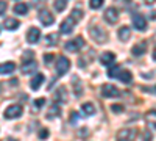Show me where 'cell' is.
<instances>
[{"mask_svg": "<svg viewBox=\"0 0 156 141\" xmlns=\"http://www.w3.org/2000/svg\"><path fill=\"white\" fill-rule=\"evenodd\" d=\"M73 82H75V85L78 83V79H76V77H75V79H73ZM81 93H83V89H81V86H76V89H75V94H76V96H80Z\"/></svg>", "mask_w": 156, "mask_h": 141, "instance_id": "1f68e13d", "label": "cell"}, {"mask_svg": "<svg viewBox=\"0 0 156 141\" xmlns=\"http://www.w3.org/2000/svg\"><path fill=\"white\" fill-rule=\"evenodd\" d=\"M20 69H22L23 74H31V72H34V71L37 69V65H36V61L30 60V61H25Z\"/></svg>", "mask_w": 156, "mask_h": 141, "instance_id": "5bb4252c", "label": "cell"}, {"mask_svg": "<svg viewBox=\"0 0 156 141\" xmlns=\"http://www.w3.org/2000/svg\"><path fill=\"white\" fill-rule=\"evenodd\" d=\"M39 39H41V30L36 28V27H31L27 33V41L30 44H36Z\"/></svg>", "mask_w": 156, "mask_h": 141, "instance_id": "30bf717a", "label": "cell"}, {"mask_svg": "<svg viewBox=\"0 0 156 141\" xmlns=\"http://www.w3.org/2000/svg\"><path fill=\"white\" fill-rule=\"evenodd\" d=\"M47 136H48V130L42 129L41 132H39V138H47Z\"/></svg>", "mask_w": 156, "mask_h": 141, "instance_id": "836d02e7", "label": "cell"}, {"mask_svg": "<svg viewBox=\"0 0 156 141\" xmlns=\"http://www.w3.org/2000/svg\"><path fill=\"white\" fill-rule=\"evenodd\" d=\"M144 91H147V93H153V94H156V86H153V88H144Z\"/></svg>", "mask_w": 156, "mask_h": 141, "instance_id": "e575fe53", "label": "cell"}, {"mask_svg": "<svg viewBox=\"0 0 156 141\" xmlns=\"http://www.w3.org/2000/svg\"><path fill=\"white\" fill-rule=\"evenodd\" d=\"M22 113H23L22 105L14 104V105H11V107H8V108L5 110V118H6V119H16V118L22 116Z\"/></svg>", "mask_w": 156, "mask_h": 141, "instance_id": "3957f363", "label": "cell"}, {"mask_svg": "<svg viewBox=\"0 0 156 141\" xmlns=\"http://www.w3.org/2000/svg\"><path fill=\"white\" fill-rule=\"evenodd\" d=\"M69 69H70V61H69V58L59 57L58 61H56V72H58L59 75H64L66 72H69Z\"/></svg>", "mask_w": 156, "mask_h": 141, "instance_id": "277c9868", "label": "cell"}, {"mask_svg": "<svg viewBox=\"0 0 156 141\" xmlns=\"http://www.w3.org/2000/svg\"><path fill=\"white\" fill-rule=\"evenodd\" d=\"M66 6H67V2H66V0H55V2H53V8H55L58 13L64 11V9H66Z\"/></svg>", "mask_w": 156, "mask_h": 141, "instance_id": "7402d4cb", "label": "cell"}, {"mask_svg": "<svg viewBox=\"0 0 156 141\" xmlns=\"http://www.w3.org/2000/svg\"><path fill=\"white\" fill-rule=\"evenodd\" d=\"M34 104H36V107H42V105L45 104V99H44V97H39V99L34 100Z\"/></svg>", "mask_w": 156, "mask_h": 141, "instance_id": "4dcf8cb0", "label": "cell"}, {"mask_svg": "<svg viewBox=\"0 0 156 141\" xmlns=\"http://www.w3.org/2000/svg\"><path fill=\"white\" fill-rule=\"evenodd\" d=\"M81 111L86 114V116H90V114L95 113V108H94V105L90 104V102H84V104L81 105Z\"/></svg>", "mask_w": 156, "mask_h": 141, "instance_id": "ffe728a7", "label": "cell"}, {"mask_svg": "<svg viewBox=\"0 0 156 141\" xmlns=\"http://www.w3.org/2000/svg\"><path fill=\"white\" fill-rule=\"evenodd\" d=\"M105 20L109 22V24H115L117 20H119V11H117V8L111 6L105 11Z\"/></svg>", "mask_w": 156, "mask_h": 141, "instance_id": "ba28073f", "label": "cell"}, {"mask_svg": "<svg viewBox=\"0 0 156 141\" xmlns=\"http://www.w3.org/2000/svg\"><path fill=\"white\" fill-rule=\"evenodd\" d=\"M145 50H147V43H139V44H136L133 49H131V54L134 55V57H140V55H144L145 54Z\"/></svg>", "mask_w": 156, "mask_h": 141, "instance_id": "e0dca14e", "label": "cell"}, {"mask_svg": "<svg viewBox=\"0 0 156 141\" xmlns=\"http://www.w3.org/2000/svg\"><path fill=\"white\" fill-rule=\"evenodd\" d=\"M51 60H53V55H45V57H44V61H45V63H50Z\"/></svg>", "mask_w": 156, "mask_h": 141, "instance_id": "8d00e7d4", "label": "cell"}, {"mask_svg": "<svg viewBox=\"0 0 156 141\" xmlns=\"http://www.w3.org/2000/svg\"><path fill=\"white\" fill-rule=\"evenodd\" d=\"M6 8H8V3L3 2V0H0V16H3L6 13Z\"/></svg>", "mask_w": 156, "mask_h": 141, "instance_id": "83f0119b", "label": "cell"}, {"mask_svg": "<svg viewBox=\"0 0 156 141\" xmlns=\"http://www.w3.org/2000/svg\"><path fill=\"white\" fill-rule=\"evenodd\" d=\"M59 114H61V107L56 105V104H53V105L50 107V110H48V118H55V116L58 118Z\"/></svg>", "mask_w": 156, "mask_h": 141, "instance_id": "44dd1931", "label": "cell"}, {"mask_svg": "<svg viewBox=\"0 0 156 141\" xmlns=\"http://www.w3.org/2000/svg\"><path fill=\"white\" fill-rule=\"evenodd\" d=\"M154 2H156V0H147V3H148V5H151V3H154Z\"/></svg>", "mask_w": 156, "mask_h": 141, "instance_id": "f35d334b", "label": "cell"}, {"mask_svg": "<svg viewBox=\"0 0 156 141\" xmlns=\"http://www.w3.org/2000/svg\"><path fill=\"white\" fill-rule=\"evenodd\" d=\"M14 69H16V65L12 61H6L0 65V74H11Z\"/></svg>", "mask_w": 156, "mask_h": 141, "instance_id": "ac0fdd59", "label": "cell"}, {"mask_svg": "<svg viewBox=\"0 0 156 141\" xmlns=\"http://www.w3.org/2000/svg\"><path fill=\"white\" fill-rule=\"evenodd\" d=\"M89 35L92 36L94 39H95V43H98V44H103V43L108 39V33L103 30L101 27H97V25L89 28Z\"/></svg>", "mask_w": 156, "mask_h": 141, "instance_id": "6da1fadb", "label": "cell"}, {"mask_svg": "<svg viewBox=\"0 0 156 141\" xmlns=\"http://www.w3.org/2000/svg\"><path fill=\"white\" fill-rule=\"evenodd\" d=\"M111 108H112V111H115V113H120V111L123 110V107H122V105H112Z\"/></svg>", "mask_w": 156, "mask_h": 141, "instance_id": "d6a6232c", "label": "cell"}, {"mask_svg": "<svg viewBox=\"0 0 156 141\" xmlns=\"http://www.w3.org/2000/svg\"><path fill=\"white\" fill-rule=\"evenodd\" d=\"M73 25H75V20H73L72 17H67V19H64V20L61 22L59 30H61L62 35H69V33L73 32Z\"/></svg>", "mask_w": 156, "mask_h": 141, "instance_id": "52a82bcc", "label": "cell"}, {"mask_svg": "<svg viewBox=\"0 0 156 141\" xmlns=\"http://www.w3.org/2000/svg\"><path fill=\"white\" fill-rule=\"evenodd\" d=\"M103 2H105V0H89V6L92 9H98V8L103 6Z\"/></svg>", "mask_w": 156, "mask_h": 141, "instance_id": "484cf974", "label": "cell"}, {"mask_svg": "<svg viewBox=\"0 0 156 141\" xmlns=\"http://www.w3.org/2000/svg\"><path fill=\"white\" fill-rule=\"evenodd\" d=\"M101 94H103V97H117L120 94V91L117 89V86H114L111 83H106V85L101 86Z\"/></svg>", "mask_w": 156, "mask_h": 141, "instance_id": "8992f818", "label": "cell"}, {"mask_svg": "<svg viewBox=\"0 0 156 141\" xmlns=\"http://www.w3.org/2000/svg\"><path fill=\"white\" fill-rule=\"evenodd\" d=\"M58 43V35L56 33H50L45 36V44L47 46H55Z\"/></svg>", "mask_w": 156, "mask_h": 141, "instance_id": "603a6c76", "label": "cell"}, {"mask_svg": "<svg viewBox=\"0 0 156 141\" xmlns=\"http://www.w3.org/2000/svg\"><path fill=\"white\" fill-rule=\"evenodd\" d=\"M133 27L139 32H145L147 30V20L142 14H133Z\"/></svg>", "mask_w": 156, "mask_h": 141, "instance_id": "5b68a950", "label": "cell"}, {"mask_svg": "<svg viewBox=\"0 0 156 141\" xmlns=\"http://www.w3.org/2000/svg\"><path fill=\"white\" fill-rule=\"evenodd\" d=\"M136 129H122L117 132V138L122 139V141H126V139H133L136 136Z\"/></svg>", "mask_w": 156, "mask_h": 141, "instance_id": "9c48e42d", "label": "cell"}, {"mask_svg": "<svg viewBox=\"0 0 156 141\" xmlns=\"http://www.w3.org/2000/svg\"><path fill=\"white\" fill-rule=\"evenodd\" d=\"M117 36H119V39L122 43H126L129 38H131V30H129L128 27H120L119 32H117Z\"/></svg>", "mask_w": 156, "mask_h": 141, "instance_id": "2e32d148", "label": "cell"}, {"mask_svg": "<svg viewBox=\"0 0 156 141\" xmlns=\"http://www.w3.org/2000/svg\"><path fill=\"white\" fill-rule=\"evenodd\" d=\"M42 83H44V75H42V74H37V75H34L33 79H31L30 86H31L33 91H37V89L41 88V85H42Z\"/></svg>", "mask_w": 156, "mask_h": 141, "instance_id": "4fadbf2b", "label": "cell"}, {"mask_svg": "<svg viewBox=\"0 0 156 141\" xmlns=\"http://www.w3.org/2000/svg\"><path fill=\"white\" fill-rule=\"evenodd\" d=\"M150 125H151V129H153V130H156V122H150Z\"/></svg>", "mask_w": 156, "mask_h": 141, "instance_id": "74e56055", "label": "cell"}, {"mask_svg": "<svg viewBox=\"0 0 156 141\" xmlns=\"http://www.w3.org/2000/svg\"><path fill=\"white\" fill-rule=\"evenodd\" d=\"M151 118H156V111H148L147 113V119H151Z\"/></svg>", "mask_w": 156, "mask_h": 141, "instance_id": "d590c367", "label": "cell"}, {"mask_svg": "<svg viewBox=\"0 0 156 141\" xmlns=\"http://www.w3.org/2000/svg\"><path fill=\"white\" fill-rule=\"evenodd\" d=\"M33 57H34V54H33V52H30V50H25V54L22 55V60H23V61H27V60H33Z\"/></svg>", "mask_w": 156, "mask_h": 141, "instance_id": "f1b7e54d", "label": "cell"}, {"mask_svg": "<svg viewBox=\"0 0 156 141\" xmlns=\"http://www.w3.org/2000/svg\"><path fill=\"white\" fill-rule=\"evenodd\" d=\"M27 11H28V6L25 3H17L14 6V13H16V14H27Z\"/></svg>", "mask_w": 156, "mask_h": 141, "instance_id": "cb8c5ba5", "label": "cell"}, {"mask_svg": "<svg viewBox=\"0 0 156 141\" xmlns=\"http://www.w3.org/2000/svg\"><path fill=\"white\" fill-rule=\"evenodd\" d=\"M39 20H41L44 25H51V24L55 22V17H53V14H51L50 11L42 9L41 13H39Z\"/></svg>", "mask_w": 156, "mask_h": 141, "instance_id": "8fae6325", "label": "cell"}, {"mask_svg": "<svg viewBox=\"0 0 156 141\" xmlns=\"http://www.w3.org/2000/svg\"><path fill=\"white\" fill-rule=\"evenodd\" d=\"M119 71H120V66H119V65H114L112 68H109L108 74H109V77H112V79H115V77H117V74H119Z\"/></svg>", "mask_w": 156, "mask_h": 141, "instance_id": "4316f807", "label": "cell"}, {"mask_svg": "<svg viewBox=\"0 0 156 141\" xmlns=\"http://www.w3.org/2000/svg\"><path fill=\"white\" fill-rule=\"evenodd\" d=\"M115 79H119V80L123 82V83H131L133 75H131V72H129L128 69H122V68H120V71H119V74H117Z\"/></svg>", "mask_w": 156, "mask_h": 141, "instance_id": "7c38bea8", "label": "cell"}, {"mask_svg": "<svg viewBox=\"0 0 156 141\" xmlns=\"http://www.w3.org/2000/svg\"><path fill=\"white\" fill-rule=\"evenodd\" d=\"M114 60H115V55L112 52H106V54H103L100 57V63H101L103 66H111L112 63H114Z\"/></svg>", "mask_w": 156, "mask_h": 141, "instance_id": "9a60e30c", "label": "cell"}, {"mask_svg": "<svg viewBox=\"0 0 156 141\" xmlns=\"http://www.w3.org/2000/svg\"><path fill=\"white\" fill-rule=\"evenodd\" d=\"M153 60L156 61V49H154V52H153Z\"/></svg>", "mask_w": 156, "mask_h": 141, "instance_id": "ab89813d", "label": "cell"}, {"mask_svg": "<svg viewBox=\"0 0 156 141\" xmlns=\"http://www.w3.org/2000/svg\"><path fill=\"white\" fill-rule=\"evenodd\" d=\"M70 17L75 20V22H78V20H81L83 19V9H80V8H75L73 11H72V14H70Z\"/></svg>", "mask_w": 156, "mask_h": 141, "instance_id": "d4e9b609", "label": "cell"}, {"mask_svg": "<svg viewBox=\"0 0 156 141\" xmlns=\"http://www.w3.org/2000/svg\"><path fill=\"white\" fill-rule=\"evenodd\" d=\"M3 25H5L6 30H16L19 27V20L17 19H12V17H8V19H5Z\"/></svg>", "mask_w": 156, "mask_h": 141, "instance_id": "d6986e66", "label": "cell"}, {"mask_svg": "<svg viewBox=\"0 0 156 141\" xmlns=\"http://www.w3.org/2000/svg\"><path fill=\"white\" fill-rule=\"evenodd\" d=\"M42 3H45V0H31V5H33L34 8H39Z\"/></svg>", "mask_w": 156, "mask_h": 141, "instance_id": "f546056e", "label": "cell"}, {"mask_svg": "<svg viewBox=\"0 0 156 141\" xmlns=\"http://www.w3.org/2000/svg\"><path fill=\"white\" fill-rule=\"evenodd\" d=\"M83 46H84V39L81 36H76L75 39L67 41L64 47H66V50H69V52H80Z\"/></svg>", "mask_w": 156, "mask_h": 141, "instance_id": "7a4b0ae2", "label": "cell"}]
</instances>
